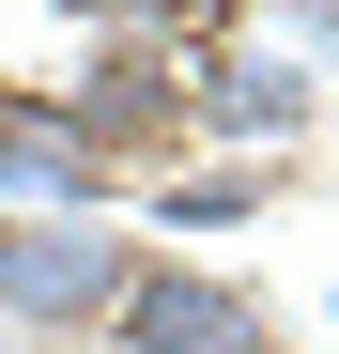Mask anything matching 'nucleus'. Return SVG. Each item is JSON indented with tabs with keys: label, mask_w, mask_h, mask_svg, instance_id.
Masks as SVG:
<instances>
[{
	"label": "nucleus",
	"mask_w": 339,
	"mask_h": 354,
	"mask_svg": "<svg viewBox=\"0 0 339 354\" xmlns=\"http://www.w3.org/2000/svg\"><path fill=\"white\" fill-rule=\"evenodd\" d=\"M124 247H108V231H62V216H31V231H0V308H16V324H46V339H62V324H108V308H124Z\"/></svg>",
	"instance_id": "nucleus-1"
},
{
	"label": "nucleus",
	"mask_w": 339,
	"mask_h": 354,
	"mask_svg": "<svg viewBox=\"0 0 339 354\" xmlns=\"http://www.w3.org/2000/svg\"><path fill=\"white\" fill-rule=\"evenodd\" d=\"M108 339L124 354H262V308L232 277H185V262H139L124 308H108Z\"/></svg>",
	"instance_id": "nucleus-2"
},
{
	"label": "nucleus",
	"mask_w": 339,
	"mask_h": 354,
	"mask_svg": "<svg viewBox=\"0 0 339 354\" xmlns=\"http://www.w3.org/2000/svg\"><path fill=\"white\" fill-rule=\"evenodd\" d=\"M0 185H62V201H93V139H77V108L46 124V108H0Z\"/></svg>",
	"instance_id": "nucleus-3"
},
{
	"label": "nucleus",
	"mask_w": 339,
	"mask_h": 354,
	"mask_svg": "<svg viewBox=\"0 0 339 354\" xmlns=\"http://www.w3.org/2000/svg\"><path fill=\"white\" fill-rule=\"evenodd\" d=\"M216 124H232V139L309 124V77H293V62H232V77H216Z\"/></svg>",
	"instance_id": "nucleus-4"
},
{
	"label": "nucleus",
	"mask_w": 339,
	"mask_h": 354,
	"mask_svg": "<svg viewBox=\"0 0 339 354\" xmlns=\"http://www.w3.org/2000/svg\"><path fill=\"white\" fill-rule=\"evenodd\" d=\"M247 216V185H232V169H216V185H170V231H232Z\"/></svg>",
	"instance_id": "nucleus-5"
}]
</instances>
